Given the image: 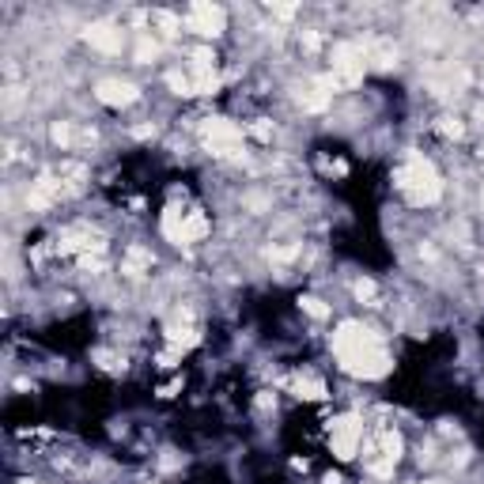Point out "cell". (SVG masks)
<instances>
[{
    "mask_svg": "<svg viewBox=\"0 0 484 484\" xmlns=\"http://www.w3.org/2000/svg\"><path fill=\"white\" fill-rule=\"evenodd\" d=\"M435 129H439V133L446 136V141H462V133H465L458 118H439V125H435Z\"/></svg>",
    "mask_w": 484,
    "mask_h": 484,
    "instance_id": "obj_26",
    "label": "cell"
},
{
    "mask_svg": "<svg viewBox=\"0 0 484 484\" xmlns=\"http://www.w3.org/2000/svg\"><path fill=\"white\" fill-rule=\"evenodd\" d=\"M212 231V223H208V216H204L201 208H190L185 212V242H201L204 235Z\"/></svg>",
    "mask_w": 484,
    "mask_h": 484,
    "instance_id": "obj_16",
    "label": "cell"
},
{
    "mask_svg": "<svg viewBox=\"0 0 484 484\" xmlns=\"http://www.w3.org/2000/svg\"><path fill=\"white\" fill-rule=\"evenodd\" d=\"M303 45H306V50H318V31H303Z\"/></svg>",
    "mask_w": 484,
    "mask_h": 484,
    "instance_id": "obj_32",
    "label": "cell"
},
{
    "mask_svg": "<svg viewBox=\"0 0 484 484\" xmlns=\"http://www.w3.org/2000/svg\"><path fill=\"white\" fill-rule=\"evenodd\" d=\"M57 254L61 257H72V254L102 257L106 254V239H102L99 231H91V227H69V231H61V239H57Z\"/></svg>",
    "mask_w": 484,
    "mask_h": 484,
    "instance_id": "obj_7",
    "label": "cell"
},
{
    "mask_svg": "<svg viewBox=\"0 0 484 484\" xmlns=\"http://www.w3.org/2000/svg\"><path fill=\"white\" fill-rule=\"evenodd\" d=\"M246 133L254 136V141H262V144H269V141H273V121H269V118H257L254 125L246 129Z\"/></svg>",
    "mask_w": 484,
    "mask_h": 484,
    "instance_id": "obj_24",
    "label": "cell"
},
{
    "mask_svg": "<svg viewBox=\"0 0 484 484\" xmlns=\"http://www.w3.org/2000/svg\"><path fill=\"white\" fill-rule=\"evenodd\" d=\"M155 57H159V42L141 34V42H136V64H152Z\"/></svg>",
    "mask_w": 484,
    "mask_h": 484,
    "instance_id": "obj_22",
    "label": "cell"
},
{
    "mask_svg": "<svg viewBox=\"0 0 484 484\" xmlns=\"http://www.w3.org/2000/svg\"><path fill=\"white\" fill-rule=\"evenodd\" d=\"M394 465L397 462H390L386 454H378V446H367V473H375V477H394Z\"/></svg>",
    "mask_w": 484,
    "mask_h": 484,
    "instance_id": "obj_17",
    "label": "cell"
},
{
    "mask_svg": "<svg viewBox=\"0 0 484 484\" xmlns=\"http://www.w3.org/2000/svg\"><path fill=\"white\" fill-rule=\"evenodd\" d=\"M292 394L303 397V401H325V383L322 378H292Z\"/></svg>",
    "mask_w": 484,
    "mask_h": 484,
    "instance_id": "obj_15",
    "label": "cell"
},
{
    "mask_svg": "<svg viewBox=\"0 0 484 484\" xmlns=\"http://www.w3.org/2000/svg\"><path fill=\"white\" fill-rule=\"evenodd\" d=\"M95 99L102 102V106H133L136 99H141V87L136 83H129V80H99L95 83Z\"/></svg>",
    "mask_w": 484,
    "mask_h": 484,
    "instance_id": "obj_8",
    "label": "cell"
},
{
    "mask_svg": "<svg viewBox=\"0 0 484 484\" xmlns=\"http://www.w3.org/2000/svg\"><path fill=\"white\" fill-rule=\"evenodd\" d=\"M375 446H378V454H386L390 462H397V458H401V450H405V443H401V435H397V432H383Z\"/></svg>",
    "mask_w": 484,
    "mask_h": 484,
    "instance_id": "obj_18",
    "label": "cell"
},
{
    "mask_svg": "<svg viewBox=\"0 0 484 484\" xmlns=\"http://www.w3.org/2000/svg\"><path fill=\"white\" fill-rule=\"evenodd\" d=\"M23 484H34V481H23Z\"/></svg>",
    "mask_w": 484,
    "mask_h": 484,
    "instance_id": "obj_38",
    "label": "cell"
},
{
    "mask_svg": "<svg viewBox=\"0 0 484 484\" xmlns=\"http://www.w3.org/2000/svg\"><path fill=\"white\" fill-rule=\"evenodd\" d=\"M269 405H276L273 394H262V397H257V408H269Z\"/></svg>",
    "mask_w": 484,
    "mask_h": 484,
    "instance_id": "obj_34",
    "label": "cell"
},
{
    "mask_svg": "<svg viewBox=\"0 0 484 484\" xmlns=\"http://www.w3.org/2000/svg\"><path fill=\"white\" fill-rule=\"evenodd\" d=\"M163 235L174 242V246H185V212L178 204H166L163 208Z\"/></svg>",
    "mask_w": 484,
    "mask_h": 484,
    "instance_id": "obj_12",
    "label": "cell"
},
{
    "mask_svg": "<svg viewBox=\"0 0 484 484\" xmlns=\"http://www.w3.org/2000/svg\"><path fill=\"white\" fill-rule=\"evenodd\" d=\"M83 38L91 42V50H99V53H110V57H114V53H121V31L114 23H91L87 31H83Z\"/></svg>",
    "mask_w": 484,
    "mask_h": 484,
    "instance_id": "obj_9",
    "label": "cell"
},
{
    "mask_svg": "<svg viewBox=\"0 0 484 484\" xmlns=\"http://www.w3.org/2000/svg\"><path fill=\"white\" fill-rule=\"evenodd\" d=\"M333 352H337L341 367L356 378H386L390 367H394L390 356H386V348H383V341H378V333L367 329V325L356 322V318L337 325V333H333Z\"/></svg>",
    "mask_w": 484,
    "mask_h": 484,
    "instance_id": "obj_1",
    "label": "cell"
},
{
    "mask_svg": "<svg viewBox=\"0 0 484 484\" xmlns=\"http://www.w3.org/2000/svg\"><path fill=\"white\" fill-rule=\"evenodd\" d=\"M394 185L413 204H439V197H443V178L435 171V163L424 159V155H408L394 171Z\"/></svg>",
    "mask_w": 484,
    "mask_h": 484,
    "instance_id": "obj_2",
    "label": "cell"
},
{
    "mask_svg": "<svg viewBox=\"0 0 484 484\" xmlns=\"http://www.w3.org/2000/svg\"><path fill=\"white\" fill-rule=\"evenodd\" d=\"M201 141L208 148V155L216 159H242V141H246V129H239L235 121L227 118H208L201 125Z\"/></svg>",
    "mask_w": 484,
    "mask_h": 484,
    "instance_id": "obj_3",
    "label": "cell"
},
{
    "mask_svg": "<svg viewBox=\"0 0 484 484\" xmlns=\"http://www.w3.org/2000/svg\"><path fill=\"white\" fill-rule=\"evenodd\" d=\"M190 72H193V95H216L220 91V76H216V69H204V64H193L190 61Z\"/></svg>",
    "mask_w": 484,
    "mask_h": 484,
    "instance_id": "obj_14",
    "label": "cell"
},
{
    "mask_svg": "<svg viewBox=\"0 0 484 484\" xmlns=\"http://www.w3.org/2000/svg\"><path fill=\"white\" fill-rule=\"evenodd\" d=\"M152 20H155V23H159V31L166 34V38H178V31H182V27H178V20H174V15H171V12H155V15H152Z\"/></svg>",
    "mask_w": 484,
    "mask_h": 484,
    "instance_id": "obj_25",
    "label": "cell"
},
{
    "mask_svg": "<svg viewBox=\"0 0 484 484\" xmlns=\"http://www.w3.org/2000/svg\"><path fill=\"white\" fill-rule=\"evenodd\" d=\"M178 390H182V378H178V383H166V386L159 390V397H174Z\"/></svg>",
    "mask_w": 484,
    "mask_h": 484,
    "instance_id": "obj_33",
    "label": "cell"
},
{
    "mask_svg": "<svg viewBox=\"0 0 484 484\" xmlns=\"http://www.w3.org/2000/svg\"><path fill=\"white\" fill-rule=\"evenodd\" d=\"M295 254H299V246H269V257H273V262H292Z\"/></svg>",
    "mask_w": 484,
    "mask_h": 484,
    "instance_id": "obj_30",
    "label": "cell"
},
{
    "mask_svg": "<svg viewBox=\"0 0 484 484\" xmlns=\"http://www.w3.org/2000/svg\"><path fill=\"white\" fill-rule=\"evenodd\" d=\"M424 484H439V481H424Z\"/></svg>",
    "mask_w": 484,
    "mask_h": 484,
    "instance_id": "obj_37",
    "label": "cell"
},
{
    "mask_svg": "<svg viewBox=\"0 0 484 484\" xmlns=\"http://www.w3.org/2000/svg\"><path fill=\"white\" fill-rule=\"evenodd\" d=\"M61 193H64V185L53 178V174H42V178L31 185V193H27V204H31L34 212H42V208H50L53 201H61Z\"/></svg>",
    "mask_w": 484,
    "mask_h": 484,
    "instance_id": "obj_10",
    "label": "cell"
},
{
    "mask_svg": "<svg viewBox=\"0 0 484 484\" xmlns=\"http://www.w3.org/2000/svg\"><path fill=\"white\" fill-rule=\"evenodd\" d=\"M50 141L57 144V148H69V144H72V129H69V121H53V129H50Z\"/></svg>",
    "mask_w": 484,
    "mask_h": 484,
    "instance_id": "obj_27",
    "label": "cell"
},
{
    "mask_svg": "<svg viewBox=\"0 0 484 484\" xmlns=\"http://www.w3.org/2000/svg\"><path fill=\"white\" fill-rule=\"evenodd\" d=\"M166 83H171V91H174V95H182V99H190V95H193V80H190V76H182L178 69L166 72Z\"/></svg>",
    "mask_w": 484,
    "mask_h": 484,
    "instance_id": "obj_23",
    "label": "cell"
},
{
    "mask_svg": "<svg viewBox=\"0 0 484 484\" xmlns=\"http://www.w3.org/2000/svg\"><path fill=\"white\" fill-rule=\"evenodd\" d=\"M325 484H344V481L337 477V473H329V477H325Z\"/></svg>",
    "mask_w": 484,
    "mask_h": 484,
    "instance_id": "obj_36",
    "label": "cell"
},
{
    "mask_svg": "<svg viewBox=\"0 0 484 484\" xmlns=\"http://www.w3.org/2000/svg\"><path fill=\"white\" fill-rule=\"evenodd\" d=\"M360 443H363V420L356 413H344V416H333L329 420V446H333V454H337L341 462H352L356 458V450H360Z\"/></svg>",
    "mask_w": 484,
    "mask_h": 484,
    "instance_id": "obj_5",
    "label": "cell"
},
{
    "mask_svg": "<svg viewBox=\"0 0 484 484\" xmlns=\"http://www.w3.org/2000/svg\"><path fill=\"white\" fill-rule=\"evenodd\" d=\"M352 292H356V299L363 303V299H375L378 287H375V280H356V284H352Z\"/></svg>",
    "mask_w": 484,
    "mask_h": 484,
    "instance_id": "obj_29",
    "label": "cell"
},
{
    "mask_svg": "<svg viewBox=\"0 0 484 484\" xmlns=\"http://www.w3.org/2000/svg\"><path fill=\"white\" fill-rule=\"evenodd\" d=\"M329 99L333 95H325L318 83H311V91H299V106L303 110H325V106H329Z\"/></svg>",
    "mask_w": 484,
    "mask_h": 484,
    "instance_id": "obj_20",
    "label": "cell"
},
{
    "mask_svg": "<svg viewBox=\"0 0 484 484\" xmlns=\"http://www.w3.org/2000/svg\"><path fill=\"white\" fill-rule=\"evenodd\" d=\"M333 76H337L341 87H356L367 72V50L360 42H337L333 45Z\"/></svg>",
    "mask_w": 484,
    "mask_h": 484,
    "instance_id": "obj_4",
    "label": "cell"
},
{
    "mask_svg": "<svg viewBox=\"0 0 484 484\" xmlns=\"http://www.w3.org/2000/svg\"><path fill=\"white\" fill-rule=\"evenodd\" d=\"M299 306H303L306 314H311L314 322H325V318H329V306H325L318 295H299Z\"/></svg>",
    "mask_w": 484,
    "mask_h": 484,
    "instance_id": "obj_21",
    "label": "cell"
},
{
    "mask_svg": "<svg viewBox=\"0 0 484 484\" xmlns=\"http://www.w3.org/2000/svg\"><path fill=\"white\" fill-rule=\"evenodd\" d=\"M166 341H171V352H190V348H197L201 344V333L193 329V325H178V322H171L166 325Z\"/></svg>",
    "mask_w": 484,
    "mask_h": 484,
    "instance_id": "obj_11",
    "label": "cell"
},
{
    "mask_svg": "<svg viewBox=\"0 0 484 484\" xmlns=\"http://www.w3.org/2000/svg\"><path fill=\"white\" fill-rule=\"evenodd\" d=\"M95 363H99L102 371H118V367H125V360H118L114 352H102V348L95 352Z\"/></svg>",
    "mask_w": 484,
    "mask_h": 484,
    "instance_id": "obj_28",
    "label": "cell"
},
{
    "mask_svg": "<svg viewBox=\"0 0 484 484\" xmlns=\"http://www.w3.org/2000/svg\"><path fill=\"white\" fill-rule=\"evenodd\" d=\"M367 61H375V69H394V64H397V50L390 42H375V50L367 53Z\"/></svg>",
    "mask_w": 484,
    "mask_h": 484,
    "instance_id": "obj_19",
    "label": "cell"
},
{
    "mask_svg": "<svg viewBox=\"0 0 484 484\" xmlns=\"http://www.w3.org/2000/svg\"><path fill=\"white\" fill-rule=\"evenodd\" d=\"M193 34H201V38H220L223 31H227V12H223L220 4H208V0H197V4H190V20H185Z\"/></svg>",
    "mask_w": 484,
    "mask_h": 484,
    "instance_id": "obj_6",
    "label": "cell"
},
{
    "mask_svg": "<svg viewBox=\"0 0 484 484\" xmlns=\"http://www.w3.org/2000/svg\"><path fill=\"white\" fill-rule=\"evenodd\" d=\"M473 118H477L481 125H484V102H477V110H473Z\"/></svg>",
    "mask_w": 484,
    "mask_h": 484,
    "instance_id": "obj_35",
    "label": "cell"
},
{
    "mask_svg": "<svg viewBox=\"0 0 484 484\" xmlns=\"http://www.w3.org/2000/svg\"><path fill=\"white\" fill-rule=\"evenodd\" d=\"M273 15H276V20H292V15H295V4H273Z\"/></svg>",
    "mask_w": 484,
    "mask_h": 484,
    "instance_id": "obj_31",
    "label": "cell"
},
{
    "mask_svg": "<svg viewBox=\"0 0 484 484\" xmlns=\"http://www.w3.org/2000/svg\"><path fill=\"white\" fill-rule=\"evenodd\" d=\"M148 269H152V250H144V246H133L125 254V262H121V273H125L129 280H141Z\"/></svg>",
    "mask_w": 484,
    "mask_h": 484,
    "instance_id": "obj_13",
    "label": "cell"
}]
</instances>
